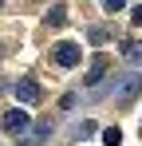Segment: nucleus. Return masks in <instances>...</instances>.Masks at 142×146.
Returning <instances> with one entry per match:
<instances>
[{
	"mask_svg": "<svg viewBox=\"0 0 142 146\" xmlns=\"http://www.w3.org/2000/svg\"><path fill=\"white\" fill-rule=\"evenodd\" d=\"M87 134H95L91 122H79V126H71V138H87Z\"/></svg>",
	"mask_w": 142,
	"mask_h": 146,
	"instance_id": "nucleus-9",
	"label": "nucleus"
},
{
	"mask_svg": "<svg viewBox=\"0 0 142 146\" xmlns=\"http://www.w3.org/2000/svg\"><path fill=\"white\" fill-rule=\"evenodd\" d=\"M122 55H126L134 67H142V44H126V48H122Z\"/></svg>",
	"mask_w": 142,
	"mask_h": 146,
	"instance_id": "nucleus-8",
	"label": "nucleus"
},
{
	"mask_svg": "<svg viewBox=\"0 0 142 146\" xmlns=\"http://www.w3.org/2000/svg\"><path fill=\"white\" fill-rule=\"evenodd\" d=\"M103 8L107 12H118V8H126V0H103Z\"/></svg>",
	"mask_w": 142,
	"mask_h": 146,
	"instance_id": "nucleus-11",
	"label": "nucleus"
},
{
	"mask_svg": "<svg viewBox=\"0 0 142 146\" xmlns=\"http://www.w3.org/2000/svg\"><path fill=\"white\" fill-rule=\"evenodd\" d=\"M0 8H4V0H0Z\"/></svg>",
	"mask_w": 142,
	"mask_h": 146,
	"instance_id": "nucleus-14",
	"label": "nucleus"
},
{
	"mask_svg": "<svg viewBox=\"0 0 142 146\" xmlns=\"http://www.w3.org/2000/svg\"><path fill=\"white\" fill-rule=\"evenodd\" d=\"M87 40H91V44H107V32H103V28H91Z\"/></svg>",
	"mask_w": 142,
	"mask_h": 146,
	"instance_id": "nucleus-10",
	"label": "nucleus"
},
{
	"mask_svg": "<svg viewBox=\"0 0 142 146\" xmlns=\"http://www.w3.org/2000/svg\"><path fill=\"white\" fill-rule=\"evenodd\" d=\"M51 59H55L59 67H79V63H83V48L71 44V40H59V44L51 48Z\"/></svg>",
	"mask_w": 142,
	"mask_h": 146,
	"instance_id": "nucleus-2",
	"label": "nucleus"
},
{
	"mask_svg": "<svg viewBox=\"0 0 142 146\" xmlns=\"http://www.w3.org/2000/svg\"><path fill=\"white\" fill-rule=\"evenodd\" d=\"M142 95V71H122L115 79V107H134V99Z\"/></svg>",
	"mask_w": 142,
	"mask_h": 146,
	"instance_id": "nucleus-1",
	"label": "nucleus"
},
{
	"mask_svg": "<svg viewBox=\"0 0 142 146\" xmlns=\"http://www.w3.org/2000/svg\"><path fill=\"white\" fill-rule=\"evenodd\" d=\"M47 24H51V28H63V24H67V12H63V4H55V8L47 12Z\"/></svg>",
	"mask_w": 142,
	"mask_h": 146,
	"instance_id": "nucleus-6",
	"label": "nucleus"
},
{
	"mask_svg": "<svg viewBox=\"0 0 142 146\" xmlns=\"http://www.w3.org/2000/svg\"><path fill=\"white\" fill-rule=\"evenodd\" d=\"M0 126H4L8 134H24V130L32 126V115L20 111V107H16V111H4V115H0Z\"/></svg>",
	"mask_w": 142,
	"mask_h": 146,
	"instance_id": "nucleus-3",
	"label": "nucleus"
},
{
	"mask_svg": "<svg viewBox=\"0 0 142 146\" xmlns=\"http://www.w3.org/2000/svg\"><path fill=\"white\" fill-rule=\"evenodd\" d=\"M130 24H134V28H142V4L134 8V12H130Z\"/></svg>",
	"mask_w": 142,
	"mask_h": 146,
	"instance_id": "nucleus-12",
	"label": "nucleus"
},
{
	"mask_svg": "<svg viewBox=\"0 0 142 146\" xmlns=\"http://www.w3.org/2000/svg\"><path fill=\"white\" fill-rule=\"evenodd\" d=\"M103 146H122V130L118 126H107L103 130Z\"/></svg>",
	"mask_w": 142,
	"mask_h": 146,
	"instance_id": "nucleus-7",
	"label": "nucleus"
},
{
	"mask_svg": "<svg viewBox=\"0 0 142 146\" xmlns=\"http://www.w3.org/2000/svg\"><path fill=\"white\" fill-rule=\"evenodd\" d=\"M16 146H32V142H16Z\"/></svg>",
	"mask_w": 142,
	"mask_h": 146,
	"instance_id": "nucleus-13",
	"label": "nucleus"
},
{
	"mask_svg": "<svg viewBox=\"0 0 142 146\" xmlns=\"http://www.w3.org/2000/svg\"><path fill=\"white\" fill-rule=\"evenodd\" d=\"M107 67H111V55H103V51H99L91 63H87V75H83V83H87V87H99V83H103V75H107Z\"/></svg>",
	"mask_w": 142,
	"mask_h": 146,
	"instance_id": "nucleus-4",
	"label": "nucleus"
},
{
	"mask_svg": "<svg viewBox=\"0 0 142 146\" xmlns=\"http://www.w3.org/2000/svg\"><path fill=\"white\" fill-rule=\"evenodd\" d=\"M12 91H16V99H20L24 107H32V103H40V99H44V91H40V83H36V79H16V87H12Z\"/></svg>",
	"mask_w": 142,
	"mask_h": 146,
	"instance_id": "nucleus-5",
	"label": "nucleus"
}]
</instances>
